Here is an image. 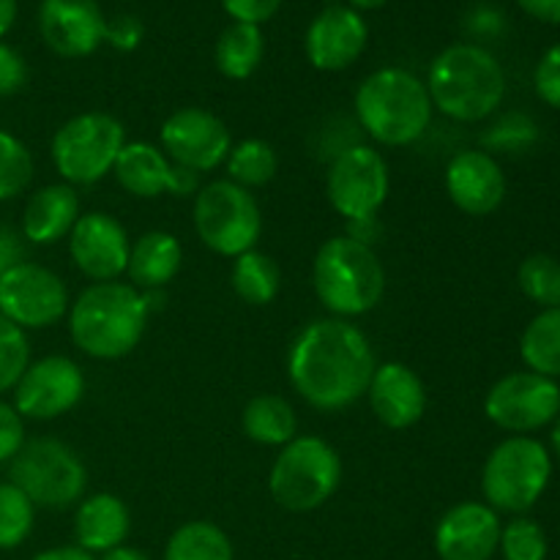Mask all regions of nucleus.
Returning <instances> with one entry per match:
<instances>
[{
    "instance_id": "obj_1",
    "label": "nucleus",
    "mask_w": 560,
    "mask_h": 560,
    "mask_svg": "<svg viewBox=\"0 0 560 560\" xmlns=\"http://www.w3.org/2000/svg\"><path fill=\"white\" fill-rule=\"evenodd\" d=\"M375 366L366 334L342 317L312 320L288 353L290 383L306 405L323 413H339L366 397Z\"/></svg>"
},
{
    "instance_id": "obj_2",
    "label": "nucleus",
    "mask_w": 560,
    "mask_h": 560,
    "mask_svg": "<svg viewBox=\"0 0 560 560\" xmlns=\"http://www.w3.org/2000/svg\"><path fill=\"white\" fill-rule=\"evenodd\" d=\"M148 315L145 293L135 284L93 282L69 306L71 342L91 359H124L140 345Z\"/></svg>"
},
{
    "instance_id": "obj_3",
    "label": "nucleus",
    "mask_w": 560,
    "mask_h": 560,
    "mask_svg": "<svg viewBox=\"0 0 560 560\" xmlns=\"http://www.w3.org/2000/svg\"><path fill=\"white\" fill-rule=\"evenodd\" d=\"M432 107L459 124L485 120L506 96V74L490 49L479 44H452L443 49L427 74Z\"/></svg>"
},
{
    "instance_id": "obj_4",
    "label": "nucleus",
    "mask_w": 560,
    "mask_h": 560,
    "mask_svg": "<svg viewBox=\"0 0 560 560\" xmlns=\"http://www.w3.org/2000/svg\"><path fill=\"white\" fill-rule=\"evenodd\" d=\"M427 82L399 66H386L366 77L355 91V115L366 135L388 148L419 140L432 124Z\"/></svg>"
},
{
    "instance_id": "obj_5",
    "label": "nucleus",
    "mask_w": 560,
    "mask_h": 560,
    "mask_svg": "<svg viewBox=\"0 0 560 560\" xmlns=\"http://www.w3.org/2000/svg\"><path fill=\"white\" fill-rule=\"evenodd\" d=\"M312 284L331 315L359 317L375 310L386 293V268L375 249L350 235H334L317 249Z\"/></svg>"
},
{
    "instance_id": "obj_6",
    "label": "nucleus",
    "mask_w": 560,
    "mask_h": 560,
    "mask_svg": "<svg viewBox=\"0 0 560 560\" xmlns=\"http://www.w3.org/2000/svg\"><path fill=\"white\" fill-rule=\"evenodd\" d=\"M342 485V457L317 435H295L282 446L268 474V490L282 509L315 512L331 501Z\"/></svg>"
},
{
    "instance_id": "obj_7",
    "label": "nucleus",
    "mask_w": 560,
    "mask_h": 560,
    "mask_svg": "<svg viewBox=\"0 0 560 560\" xmlns=\"http://www.w3.org/2000/svg\"><path fill=\"white\" fill-rule=\"evenodd\" d=\"M9 479L38 509H69L88 490V468L80 454L58 438H33L9 465Z\"/></svg>"
},
{
    "instance_id": "obj_8",
    "label": "nucleus",
    "mask_w": 560,
    "mask_h": 560,
    "mask_svg": "<svg viewBox=\"0 0 560 560\" xmlns=\"http://www.w3.org/2000/svg\"><path fill=\"white\" fill-rule=\"evenodd\" d=\"M550 474L552 459L545 443L525 435L506 438L492 448L481 474L487 506L509 514L528 512L550 485Z\"/></svg>"
},
{
    "instance_id": "obj_9",
    "label": "nucleus",
    "mask_w": 560,
    "mask_h": 560,
    "mask_svg": "<svg viewBox=\"0 0 560 560\" xmlns=\"http://www.w3.org/2000/svg\"><path fill=\"white\" fill-rule=\"evenodd\" d=\"M126 145V129L107 113H82L66 120L52 137V164L69 186H91L113 173Z\"/></svg>"
},
{
    "instance_id": "obj_10",
    "label": "nucleus",
    "mask_w": 560,
    "mask_h": 560,
    "mask_svg": "<svg viewBox=\"0 0 560 560\" xmlns=\"http://www.w3.org/2000/svg\"><path fill=\"white\" fill-rule=\"evenodd\" d=\"M195 230L202 244L222 257H238L255 249L262 233L260 206L255 195L230 178L211 180L195 197Z\"/></svg>"
},
{
    "instance_id": "obj_11",
    "label": "nucleus",
    "mask_w": 560,
    "mask_h": 560,
    "mask_svg": "<svg viewBox=\"0 0 560 560\" xmlns=\"http://www.w3.org/2000/svg\"><path fill=\"white\" fill-rule=\"evenodd\" d=\"M392 175L381 151L370 145H350L331 162L326 175V195L334 211L348 222L377 217L388 200Z\"/></svg>"
},
{
    "instance_id": "obj_12",
    "label": "nucleus",
    "mask_w": 560,
    "mask_h": 560,
    "mask_svg": "<svg viewBox=\"0 0 560 560\" xmlns=\"http://www.w3.org/2000/svg\"><path fill=\"white\" fill-rule=\"evenodd\" d=\"M66 282L38 262L20 260L0 277V315L27 328H49L69 312Z\"/></svg>"
},
{
    "instance_id": "obj_13",
    "label": "nucleus",
    "mask_w": 560,
    "mask_h": 560,
    "mask_svg": "<svg viewBox=\"0 0 560 560\" xmlns=\"http://www.w3.org/2000/svg\"><path fill=\"white\" fill-rule=\"evenodd\" d=\"M485 413L506 432H536L560 416V388L552 377L512 372L487 392Z\"/></svg>"
},
{
    "instance_id": "obj_14",
    "label": "nucleus",
    "mask_w": 560,
    "mask_h": 560,
    "mask_svg": "<svg viewBox=\"0 0 560 560\" xmlns=\"http://www.w3.org/2000/svg\"><path fill=\"white\" fill-rule=\"evenodd\" d=\"M85 394V375L69 355H44L27 364L14 386V408L22 419L52 421L74 410Z\"/></svg>"
},
{
    "instance_id": "obj_15",
    "label": "nucleus",
    "mask_w": 560,
    "mask_h": 560,
    "mask_svg": "<svg viewBox=\"0 0 560 560\" xmlns=\"http://www.w3.org/2000/svg\"><path fill=\"white\" fill-rule=\"evenodd\" d=\"M164 156L191 173H208L228 159L233 137L222 118L202 107H180L159 131Z\"/></svg>"
},
{
    "instance_id": "obj_16",
    "label": "nucleus",
    "mask_w": 560,
    "mask_h": 560,
    "mask_svg": "<svg viewBox=\"0 0 560 560\" xmlns=\"http://www.w3.org/2000/svg\"><path fill=\"white\" fill-rule=\"evenodd\" d=\"M129 235L115 217L82 213L69 233V255L77 271L93 282H115L129 266Z\"/></svg>"
},
{
    "instance_id": "obj_17",
    "label": "nucleus",
    "mask_w": 560,
    "mask_h": 560,
    "mask_svg": "<svg viewBox=\"0 0 560 560\" xmlns=\"http://www.w3.org/2000/svg\"><path fill=\"white\" fill-rule=\"evenodd\" d=\"M38 33L60 58H88L104 44L107 20L96 0H42Z\"/></svg>"
},
{
    "instance_id": "obj_18",
    "label": "nucleus",
    "mask_w": 560,
    "mask_h": 560,
    "mask_svg": "<svg viewBox=\"0 0 560 560\" xmlns=\"http://www.w3.org/2000/svg\"><path fill=\"white\" fill-rule=\"evenodd\" d=\"M370 27L361 11L350 5H328L310 22L304 49L317 71H345L364 55Z\"/></svg>"
},
{
    "instance_id": "obj_19",
    "label": "nucleus",
    "mask_w": 560,
    "mask_h": 560,
    "mask_svg": "<svg viewBox=\"0 0 560 560\" xmlns=\"http://www.w3.org/2000/svg\"><path fill=\"white\" fill-rule=\"evenodd\" d=\"M113 175L129 195L148 197V200L167 195V191L175 197H186L197 191V173L178 167V164L164 156V151L140 140L126 142L120 148Z\"/></svg>"
},
{
    "instance_id": "obj_20",
    "label": "nucleus",
    "mask_w": 560,
    "mask_h": 560,
    "mask_svg": "<svg viewBox=\"0 0 560 560\" xmlns=\"http://www.w3.org/2000/svg\"><path fill=\"white\" fill-rule=\"evenodd\" d=\"M498 545L501 520L487 503H457L435 525V550L441 560H490Z\"/></svg>"
},
{
    "instance_id": "obj_21",
    "label": "nucleus",
    "mask_w": 560,
    "mask_h": 560,
    "mask_svg": "<svg viewBox=\"0 0 560 560\" xmlns=\"http://www.w3.org/2000/svg\"><path fill=\"white\" fill-rule=\"evenodd\" d=\"M366 397L375 419L388 430H408L419 424L427 410L424 381L402 361L377 364Z\"/></svg>"
},
{
    "instance_id": "obj_22",
    "label": "nucleus",
    "mask_w": 560,
    "mask_h": 560,
    "mask_svg": "<svg viewBox=\"0 0 560 560\" xmlns=\"http://www.w3.org/2000/svg\"><path fill=\"white\" fill-rule=\"evenodd\" d=\"M446 191L459 211L487 217L498 211L506 197V175L490 153L463 151L448 162Z\"/></svg>"
},
{
    "instance_id": "obj_23",
    "label": "nucleus",
    "mask_w": 560,
    "mask_h": 560,
    "mask_svg": "<svg viewBox=\"0 0 560 560\" xmlns=\"http://www.w3.org/2000/svg\"><path fill=\"white\" fill-rule=\"evenodd\" d=\"M80 219V195L69 184H49L33 191L22 211V235L31 244L49 246L69 238L71 228Z\"/></svg>"
},
{
    "instance_id": "obj_24",
    "label": "nucleus",
    "mask_w": 560,
    "mask_h": 560,
    "mask_svg": "<svg viewBox=\"0 0 560 560\" xmlns=\"http://www.w3.org/2000/svg\"><path fill=\"white\" fill-rule=\"evenodd\" d=\"M131 514L126 503L113 492H98L85 498L74 514L77 547L85 552H109L129 536Z\"/></svg>"
},
{
    "instance_id": "obj_25",
    "label": "nucleus",
    "mask_w": 560,
    "mask_h": 560,
    "mask_svg": "<svg viewBox=\"0 0 560 560\" xmlns=\"http://www.w3.org/2000/svg\"><path fill=\"white\" fill-rule=\"evenodd\" d=\"M180 262H184L180 241L164 230H151L131 244L126 273L137 290L148 293V290H162L164 284L173 282L180 271Z\"/></svg>"
},
{
    "instance_id": "obj_26",
    "label": "nucleus",
    "mask_w": 560,
    "mask_h": 560,
    "mask_svg": "<svg viewBox=\"0 0 560 560\" xmlns=\"http://www.w3.org/2000/svg\"><path fill=\"white\" fill-rule=\"evenodd\" d=\"M241 424L246 438L260 446H288L299 435V416L293 405L277 394H260L249 399L241 413Z\"/></svg>"
},
{
    "instance_id": "obj_27",
    "label": "nucleus",
    "mask_w": 560,
    "mask_h": 560,
    "mask_svg": "<svg viewBox=\"0 0 560 560\" xmlns=\"http://www.w3.org/2000/svg\"><path fill=\"white\" fill-rule=\"evenodd\" d=\"M266 38L257 25L233 22L222 31L213 47V63L228 80H249L262 63Z\"/></svg>"
},
{
    "instance_id": "obj_28",
    "label": "nucleus",
    "mask_w": 560,
    "mask_h": 560,
    "mask_svg": "<svg viewBox=\"0 0 560 560\" xmlns=\"http://www.w3.org/2000/svg\"><path fill=\"white\" fill-rule=\"evenodd\" d=\"M520 355L530 372L560 377V306L541 310L520 339Z\"/></svg>"
},
{
    "instance_id": "obj_29",
    "label": "nucleus",
    "mask_w": 560,
    "mask_h": 560,
    "mask_svg": "<svg viewBox=\"0 0 560 560\" xmlns=\"http://www.w3.org/2000/svg\"><path fill=\"white\" fill-rule=\"evenodd\" d=\"M230 279H233L235 295L252 306L271 304L279 295V284H282V273H279L273 257L262 255L257 249H249L235 257Z\"/></svg>"
},
{
    "instance_id": "obj_30",
    "label": "nucleus",
    "mask_w": 560,
    "mask_h": 560,
    "mask_svg": "<svg viewBox=\"0 0 560 560\" xmlns=\"http://www.w3.org/2000/svg\"><path fill=\"white\" fill-rule=\"evenodd\" d=\"M164 560H235V552L219 525L195 520L170 536Z\"/></svg>"
},
{
    "instance_id": "obj_31",
    "label": "nucleus",
    "mask_w": 560,
    "mask_h": 560,
    "mask_svg": "<svg viewBox=\"0 0 560 560\" xmlns=\"http://www.w3.org/2000/svg\"><path fill=\"white\" fill-rule=\"evenodd\" d=\"M224 162H228L230 180L244 186V189L266 186L268 180H273V175H277L279 170L277 148L266 140H257V137L235 142Z\"/></svg>"
},
{
    "instance_id": "obj_32",
    "label": "nucleus",
    "mask_w": 560,
    "mask_h": 560,
    "mask_svg": "<svg viewBox=\"0 0 560 560\" xmlns=\"http://www.w3.org/2000/svg\"><path fill=\"white\" fill-rule=\"evenodd\" d=\"M520 290L541 310L560 306V262L552 255L525 257L517 271Z\"/></svg>"
},
{
    "instance_id": "obj_33",
    "label": "nucleus",
    "mask_w": 560,
    "mask_h": 560,
    "mask_svg": "<svg viewBox=\"0 0 560 560\" xmlns=\"http://www.w3.org/2000/svg\"><path fill=\"white\" fill-rule=\"evenodd\" d=\"M36 506L11 481L0 485V550H14L31 536Z\"/></svg>"
},
{
    "instance_id": "obj_34",
    "label": "nucleus",
    "mask_w": 560,
    "mask_h": 560,
    "mask_svg": "<svg viewBox=\"0 0 560 560\" xmlns=\"http://www.w3.org/2000/svg\"><path fill=\"white\" fill-rule=\"evenodd\" d=\"M33 156L25 142L0 129V202L14 200L31 186Z\"/></svg>"
},
{
    "instance_id": "obj_35",
    "label": "nucleus",
    "mask_w": 560,
    "mask_h": 560,
    "mask_svg": "<svg viewBox=\"0 0 560 560\" xmlns=\"http://www.w3.org/2000/svg\"><path fill=\"white\" fill-rule=\"evenodd\" d=\"M31 364V342L27 334L0 315V394L14 392L20 377Z\"/></svg>"
},
{
    "instance_id": "obj_36",
    "label": "nucleus",
    "mask_w": 560,
    "mask_h": 560,
    "mask_svg": "<svg viewBox=\"0 0 560 560\" xmlns=\"http://www.w3.org/2000/svg\"><path fill=\"white\" fill-rule=\"evenodd\" d=\"M501 552L506 560H545L547 536L539 523L528 517H517L501 528Z\"/></svg>"
},
{
    "instance_id": "obj_37",
    "label": "nucleus",
    "mask_w": 560,
    "mask_h": 560,
    "mask_svg": "<svg viewBox=\"0 0 560 560\" xmlns=\"http://www.w3.org/2000/svg\"><path fill=\"white\" fill-rule=\"evenodd\" d=\"M534 85L541 102L560 109V44H556V47H550L541 55L534 74Z\"/></svg>"
},
{
    "instance_id": "obj_38",
    "label": "nucleus",
    "mask_w": 560,
    "mask_h": 560,
    "mask_svg": "<svg viewBox=\"0 0 560 560\" xmlns=\"http://www.w3.org/2000/svg\"><path fill=\"white\" fill-rule=\"evenodd\" d=\"M25 441V419L16 413L14 405L0 399V463H11Z\"/></svg>"
},
{
    "instance_id": "obj_39",
    "label": "nucleus",
    "mask_w": 560,
    "mask_h": 560,
    "mask_svg": "<svg viewBox=\"0 0 560 560\" xmlns=\"http://www.w3.org/2000/svg\"><path fill=\"white\" fill-rule=\"evenodd\" d=\"M27 85V63L11 44L0 42V98L14 96Z\"/></svg>"
},
{
    "instance_id": "obj_40",
    "label": "nucleus",
    "mask_w": 560,
    "mask_h": 560,
    "mask_svg": "<svg viewBox=\"0 0 560 560\" xmlns=\"http://www.w3.org/2000/svg\"><path fill=\"white\" fill-rule=\"evenodd\" d=\"M145 38V25H142L137 16L120 14L115 20H107V33H104V42L109 47H115L118 52H135L137 47Z\"/></svg>"
},
{
    "instance_id": "obj_41",
    "label": "nucleus",
    "mask_w": 560,
    "mask_h": 560,
    "mask_svg": "<svg viewBox=\"0 0 560 560\" xmlns=\"http://www.w3.org/2000/svg\"><path fill=\"white\" fill-rule=\"evenodd\" d=\"M284 0H222V9L228 11L233 22H244V25H257L271 20Z\"/></svg>"
},
{
    "instance_id": "obj_42",
    "label": "nucleus",
    "mask_w": 560,
    "mask_h": 560,
    "mask_svg": "<svg viewBox=\"0 0 560 560\" xmlns=\"http://www.w3.org/2000/svg\"><path fill=\"white\" fill-rule=\"evenodd\" d=\"M468 27L470 33H479V36H492V33H501L503 14L495 5H474L468 14Z\"/></svg>"
},
{
    "instance_id": "obj_43",
    "label": "nucleus",
    "mask_w": 560,
    "mask_h": 560,
    "mask_svg": "<svg viewBox=\"0 0 560 560\" xmlns=\"http://www.w3.org/2000/svg\"><path fill=\"white\" fill-rule=\"evenodd\" d=\"M520 9L547 25H560V0H517Z\"/></svg>"
},
{
    "instance_id": "obj_44",
    "label": "nucleus",
    "mask_w": 560,
    "mask_h": 560,
    "mask_svg": "<svg viewBox=\"0 0 560 560\" xmlns=\"http://www.w3.org/2000/svg\"><path fill=\"white\" fill-rule=\"evenodd\" d=\"M22 257V244L14 233L9 230H0V277H3L5 268H11L14 262H20Z\"/></svg>"
},
{
    "instance_id": "obj_45",
    "label": "nucleus",
    "mask_w": 560,
    "mask_h": 560,
    "mask_svg": "<svg viewBox=\"0 0 560 560\" xmlns=\"http://www.w3.org/2000/svg\"><path fill=\"white\" fill-rule=\"evenodd\" d=\"M31 560H96L91 552H85L82 547H52V550L38 552Z\"/></svg>"
},
{
    "instance_id": "obj_46",
    "label": "nucleus",
    "mask_w": 560,
    "mask_h": 560,
    "mask_svg": "<svg viewBox=\"0 0 560 560\" xmlns=\"http://www.w3.org/2000/svg\"><path fill=\"white\" fill-rule=\"evenodd\" d=\"M16 22V0H0V42Z\"/></svg>"
},
{
    "instance_id": "obj_47",
    "label": "nucleus",
    "mask_w": 560,
    "mask_h": 560,
    "mask_svg": "<svg viewBox=\"0 0 560 560\" xmlns=\"http://www.w3.org/2000/svg\"><path fill=\"white\" fill-rule=\"evenodd\" d=\"M102 560H148V556H145V552L135 550V547L120 545V547H115V550L104 552Z\"/></svg>"
},
{
    "instance_id": "obj_48",
    "label": "nucleus",
    "mask_w": 560,
    "mask_h": 560,
    "mask_svg": "<svg viewBox=\"0 0 560 560\" xmlns=\"http://www.w3.org/2000/svg\"><path fill=\"white\" fill-rule=\"evenodd\" d=\"M350 9L355 11H372V9H381V5H386L388 0H348Z\"/></svg>"
},
{
    "instance_id": "obj_49",
    "label": "nucleus",
    "mask_w": 560,
    "mask_h": 560,
    "mask_svg": "<svg viewBox=\"0 0 560 560\" xmlns=\"http://www.w3.org/2000/svg\"><path fill=\"white\" fill-rule=\"evenodd\" d=\"M552 452H556V457L560 459V416L556 419V424H552Z\"/></svg>"
}]
</instances>
